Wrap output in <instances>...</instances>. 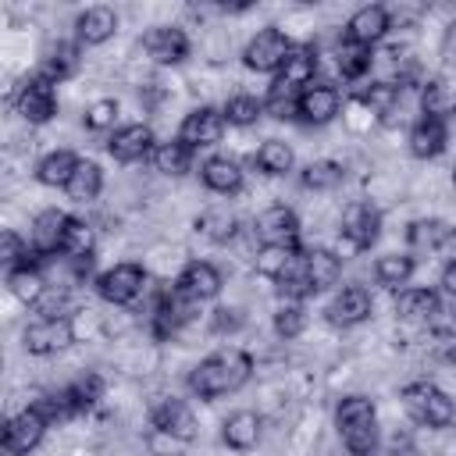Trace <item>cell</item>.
Instances as JSON below:
<instances>
[{
  "instance_id": "cell-1",
  "label": "cell",
  "mask_w": 456,
  "mask_h": 456,
  "mask_svg": "<svg viewBox=\"0 0 456 456\" xmlns=\"http://www.w3.org/2000/svg\"><path fill=\"white\" fill-rule=\"evenodd\" d=\"M249 374H253V356L246 349L228 346V349L210 353L189 370V392L200 399H217V395L239 392L249 381Z\"/></svg>"
},
{
  "instance_id": "cell-2",
  "label": "cell",
  "mask_w": 456,
  "mask_h": 456,
  "mask_svg": "<svg viewBox=\"0 0 456 456\" xmlns=\"http://www.w3.org/2000/svg\"><path fill=\"white\" fill-rule=\"evenodd\" d=\"M338 435L349 449V456H374L378 449V413L367 395H346L335 406Z\"/></svg>"
},
{
  "instance_id": "cell-3",
  "label": "cell",
  "mask_w": 456,
  "mask_h": 456,
  "mask_svg": "<svg viewBox=\"0 0 456 456\" xmlns=\"http://www.w3.org/2000/svg\"><path fill=\"white\" fill-rule=\"evenodd\" d=\"M406 413L424 428H449L456 420V403L435 381H410L399 392Z\"/></svg>"
},
{
  "instance_id": "cell-4",
  "label": "cell",
  "mask_w": 456,
  "mask_h": 456,
  "mask_svg": "<svg viewBox=\"0 0 456 456\" xmlns=\"http://www.w3.org/2000/svg\"><path fill=\"white\" fill-rule=\"evenodd\" d=\"M289 53H292V39H289L281 28L267 25V28H260V32L246 43V50H242V64H246L249 71H264V75H271V71H281V64H285Z\"/></svg>"
},
{
  "instance_id": "cell-5",
  "label": "cell",
  "mask_w": 456,
  "mask_h": 456,
  "mask_svg": "<svg viewBox=\"0 0 456 456\" xmlns=\"http://www.w3.org/2000/svg\"><path fill=\"white\" fill-rule=\"evenodd\" d=\"M21 342H25V353H32V356H53L75 342V324H71V317H36L25 328Z\"/></svg>"
},
{
  "instance_id": "cell-6",
  "label": "cell",
  "mask_w": 456,
  "mask_h": 456,
  "mask_svg": "<svg viewBox=\"0 0 456 456\" xmlns=\"http://www.w3.org/2000/svg\"><path fill=\"white\" fill-rule=\"evenodd\" d=\"M96 292L114 306H128L146 292V271L139 264H114L96 278Z\"/></svg>"
},
{
  "instance_id": "cell-7",
  "label": "cell",
  "mask_w": 456,
  "mask_h": 456,
  "mask_svg": "<svg viewBox=\"0 0 456 456\" xmlns=\"http://www.w3.org/2000/svg\"><path fill=\"white\" fill-rule=\"evenodd\" d=\"M57 82L43 78V75H32L28 82L18 86L14 93V110L28 121V125H46L53 114H57Z\"/></svg>"
},
{
  "instance_id": "cell-8",
  "label": "cell",
  "mask_w": 456,
  "mask_h": 456,
  "mask_svg": "<svg viewBox=\"0 0 456 456\" xmlns=\"http://www.w3.org/2000/svg\"><path fill=\"white\" fill-rule=\"evenodd\" d=\"M46 428H50V420H46L36 406L18 410V413L7 420V428H4V452H7V456H28V452L43 442Z\"/></svg>"
},
{
  "instance_id": "cell-9",
  "label": "cell",
  "mask_w": 456,
  "mask_h": 456,
  "mask_svg": "<svg viewBox=\"0 0 456 456\" xmlns=\"http://www.w3.org/2000/svg\"><path fill=\"white\" fill-rule=\"evenodd\" d=\"M338 232H342V239H346L353 249H370V246L378 242V235H381V210H378L374 203L356 200V203H349V207L342 210Z\"/></svg>"
},
{
  "instance_id": "cell-10",
  "label": "cell",
  "mask_w": 456,
  "mask_h": 456,
  "mask_svg": "<svg viewBox=\"0 0 456 456\" xmlns=\"http://www.w3.org/2000/svg\"><path fill=\"white\" fill-rule=\"evenodd\" d=\"M68 224H71V214L57 210V207H46L32 217V228H28V246L36 256H57L64 253V235H68Z\"/></svg>"
},
{
  "instance_id": "cell-11",
  "label": "cell",
  "mask_w": 456,
  "mask_h": 456,
  "mask_svg": "<svg viewBox=\"0 0 456 456\" xmlns=\"http://www.w3.org/2000/svg\"><path fill=\"white\" fill-rule=\"evenodd\" d=\"M224 110L217 107H196L185 114L182 128H178V139L189 146V150H207V146H217L221 135H224Z\"/></svg>"
},
{
  "instance_id": "cell-12",
  "label": "cell",
  "mask_w": 456,
  "mask_h": 456,
  "mask_svg": "<svg viewBox=\"0 0 456 456\" xmlns=\"http://www.w3.org/2000/svg\"><path fill=\"white\" fill-rule=\"evenodd\" d=\"M150 424H153V431H160V435H167L171 442H192L196 438V417H192V410L182 403V399H157L153 406H150Z\"/></svg>"
},
{
  "instance_id": "cell-13",
  "label": "cell",
  "mask_w": 456,
  "mask_h": 456,
  "mask_svg": "<svg viewBox=\"0 0 456 456\" xmlns=\"http://www.w3.org/2000/svg\"><path fill=\"white\" fill-rule=\"evenodd\" d=\"M153 150H157V139H153L150 125H139V121L114 128L110 139H107V153L121 164H139V160L153 157Z\"/></svg>"
},
{
  "instance_id": "cell-14",
  "label": "cell",
  "mask_w": 456,
  "mask_h": 456,
  "mask_svg": "<svg viewBox=\"0 0 456 456\" xmlns=\"http://www.w3.org/2000/svg\"><path fill=\"white\" fill-rule=\"evenodd\" d=\"M253 232H256L260 246H292L299 239V217L292 207L274 203V207L260 210V217L253 221Z\"/></svg>"
},
{
  "instance_id": "cell-15",
  "label": "cell",
  "mask_w": 456,
  "mask_h": 456,
  "mask_svg": "<svg viewBox=\"0 0 456 456\" xmlns=\"http://www.w3.org/2000/svg\"><path fill=\"white\" fill-rule=\"evenodd\" d=\"M392 28V18H388V7L381 4H367L360 11H353V18L346 21V43H356V46H374L388 36Z\"/></svg>"
},
{
  "instance_id": "cell-16",
  "label": "cell",
  "mask_w": 456,
  "mask_h": 456,
  "mask_svg": "<svg viewBox=\"0 0 456 456\" xmlns=\"http://www.w3.org/2000/svg\"><path fill=\"white\" fill-rule=\"evenodd\" d=\"M142 50L150 53L153 64H182L189 57V36L175 25H157L142 36Z\"/></svg>"
},
{
  "instance_id": "cell-17",
  "label": "cell",
  "mask_w": 456,
  "mask_h": 456,
  "mask_svg": "<svg viewBox=\"0 0 456 456\" xmlns=\"http://www.w3.org/2000/svg\"><path fill=\"white\" fill-rule=\"evenodd\" d=\"M420 114L424 118H452L456 114V71H442L435 78H424L420 86Z\"/></svg>"
},
{
  "instance_id": "cell-18",
  "label": "cell",
  "mask_w": 456,
  "mask_h": 456,
  "mask_svg": "<svg viewBox=\"0 0 456 456\" xmlns=\"http://www.w3.org/2000/svg\"><path fill=\"white\" fill-rule=\"evenodd\" d=\"M175 289H178L185 299H192V303L214 299V296L221 292V271H217L214 264H207V260H192V264H185V271L175 278Z\"/></svg>"
},
{
  "instance_id": "cell-19",
  "label": "cell",
  "mask_w": 456,
  "mask_h": 456,
  "mask_svg": "<svg viewBox=\"0 0 456 456\" xmlns=\"http://www.w3.org/2000/svg\"><path fill=\"white\" fill-rule=\"evenodd\" d=\"M338 103H342V96H338L335 86L314 82V86H306V89L299 93V118H303L306 125H328V121L338 114Z\"/></svg>"
},
{
  "instance_id": "cell-20",
  "label": "cell",
  "mask_w": 456,
  "mask_h": 456,
  "mask_svg": "<svg viewBox=\"0 0 456 456\" xmlns=\"http://www.w3.org/2000/svg\"><path fill=\"white\" fill-rule=\"evenodd\" d=\"M324 314H328V321L335 328H353V324H360V321L370 317V292L360 289V285H349V289L335 292V299L328 303Z\"/></svg>"
},
{
  "instance_id": "cell-21",
  "label": "cell",
  "mask_w": 456,
  "mask_h": 456,
  "mask_svg": "<svg viewBox=\"0 0 456 456\" xmlns=\"http://www.w3.org/2000/svg\"><path fill=\"white\" fill-rule=\"evenodd\" d=\"M114 32H118V14H114L110 7H103V4L86 7V11L75 18V43H78V46H100V43H107Z\"/></svg>"
},
{
  "instance_id": "cell-22",
  "label": "cell",
  "mask_w": 456,
  "mask_h": 456,
  "mask_svg": "<svg viewBox=\"0 0 456 456\" xmlns=\"http://www.w3.org/2000/svg\"><path fill=\"white\" fill-rule=\"evenodd\" d=\"M445 142H449V128H445V121H438V118H417L413 125H410V135H406V146H410V153L417 157V160H431V157H438L442 150H445Z\"/></svg>"
},
{
  "instance_id": "cell-23",
  "label": "cell",
  "mask_w": 456,
  "mask_h": 456,
  "mask_svg": "<svg viewBox=\"0 0 456 456\" xmlns=\"http://www.w3.org/2000/svg\"><path fill=\"white\" fill-rule=\"evenodd\" d=\"M395 314L410 324H424L442 314V299L435 289H403L395 299Z\"/></svg>"
},
{
  "instance_id": "cell-24",
  "label": "cell",
  "mask_w": 456,
  "mask_h": 456,
  "mask_svg": "<svg viewBox=\"0 0 456 456\" xmlns=\"http://www.w3.org/2000/svg\"><path fill=\"white\" fill-rule=\"evenodd\" d=\"M260 431H264V424H260V417H256L253 410H235V413L224 417V424H221V438H224V445L235 449V452L253 449V445L260 442Z\"/></svg>"
},
{
  "instance_id": "cell-25",
  "label": "cell",
  "mask_w": 456,
  "mask_h": 456,
  "mask_svg": "<svg viewBox=\"0 0 456 456\" xmlns=\"http://www.w3.org/2000/svg\"><path fill=\"white\" fill-rule=\"evenodd\" d=\"M200 178H203V185H207L210 192H217V196H235V192L242 189V167H239L232 157H210V160H203Z\"/></svg>"
},
{
  "instance_id": "cell-26",
  "label": "cell",
  "mask_w": 456,
  "mask_h": 456,
  "mask_svg": "<svg viewBox=\"0 0 456 456\" xmlns=\"http://www.w3.org/2000/svg\"><path fill=\"white\" fill-rule=\"evenodd\" d=\"M46 274H43V267L39 264H21V267H11L7 271V289H11V296L18 299V303H25V306H36L39 299H43V292H46Z\"/></svg>"
},
{
  "instance_id": "cell-27",
  "label": "cell",
  "mask_w": 456,
  "mask_h": 456,
  "mask_svg": "<svg viewBox=\"0 0 456 456\" xmlns=\"http://www.w3.org/2000/svg\"><path fill=\"white\" fill-rule=\"evenodd\" d=\"M303 260H306V278H310V289H314V292H324V289L338 285V278H342V260H338L331 249H306Z\"/></svg>"
},
{
  "instance_id": "cell-28",
  "label": "cell",
  "mask_w": 456,
  "mask_h": 456,
  "mask_svg": "<svg viewBox=\"0 0 456 456\" xmlns=\"http://www.w3.org/2000/svg\"><path fill=\"white\" fill-rule=\"evenodd\" d=\"M82 164V157H75L71 150H53V153H46L39 164H36V178H39V185H50V189H64L68 182H71V175H75V167Z\"/></svg>"
},
{
  "instance_id": "cell-29",
  "label": "cell",
  "mask_w": 456,
  "mask_h": 456,
  "mask_svg": "<svg viewBox=\"0 0 456 456\" xmlns=\"http://www.w3.org/2000/svg\"><path fill=\"white\" fill-rule=\"evenodd\" d=\"M314 75H317V50L314 46H292V53L285 57V64L278 71V78H285L299 89L314 86Z\"/></svg>"
},
{
  "instance_id": "cell-30",
  "label": "cell",
  "mask_w": 456,
  "mask_h": 456,
  "mask_svg": "<svg viewBox=\"0 0 456 456\" xmlns=\"http://www.w3.org/2000/svg\"><path fill=\"white\" fill-rule=\"evenodd\" d=\"M100 189H103V167H100L96 160H82V164L75 167L71 182L64 185L68 200H75V203H89V200H96Z\"/></svg>"
},
{
  "instance_id": "cell-31",
  "label": "cell",
  "mask_w": 456,
  "mask_h": 456,
  "mask_svg": "<svg viewBox=\"0 0 456 456\" xmlns=\"http://www.w3.org/2000/svg\"><path fill=\"white\" fill-rule=\"evenodd\" d=\"M196 232L210 242H228L235 239L239 232V217L228 210V207H207L200 217H196Z\"/></svg>"
},
{
  "instance_id": "cell-32",
  "label": "cell",
  "mask_w": 456,
  "mask_h": 456,
  "mask_svg": "<svg viewBox=\"0 0 456 456\" xmlns=\"http://www.w3.org/2000/svg\"><path fill=\"white\" fill-rule=\"evenodd\" d=\"M299 86H292V82H285V78H274L271 82V89H267V96H264V114H271V118H299Z\"/></svg>"
},
{
  "instance_id": "cell-33",
  "label": "cell",
  "mask_w": 456,
  "mask_h": 456,
  "mask_svg": "<svg viewBox=\"0 0 456 456\" xmlns=\"http://www.w3.org/2000/svg\"><path fill=\"white\" fill-rule=\"evenodd\" d=\"M192 153L196 150H189L182 139H167V142H157V150H153V167L160 171V175H171V178H178V175H185L189 171V164H192Z\"/></svg>"
},
{
  "instance_id": "cell-34",
  "label": "cell",
  "mask_w": 456,
  "mask_h": 456,
  "mask_svg": "<svg viewBox=\"0 0 456 456\" xmlns=\"http://www.w3.org/2000/svg\"><path fill=\"white\" fill-rule=\"evenodd\" d=\"M413 256L410 253H385V256H378V264H374V278L385 285V289H399V285H406L410 278H413Z\"/></svg>"
},
{
  "instance_id": "cell-35",
  "label": "cell",
  "mask_w": 456,
  "mask_h": 456,
  "mask_svg": "<svg viewBox=\"0 0 456 456\" xmlns=\"http://www.w3.org/2000/svg\"><path fill=\"white\" fill-rule=\"evenodd\" d=\"M253 164H256L264 175H285V171H292L296 157H292V146H289L285 139H267V142L253 153Z\"/></svg>"
},
{
  "instance_id": "cell-36",
  "label": "cell",
  "mask_w": 456,
  "mask_h": 456,
  "mask_svg": "<svg viewBox=\"0 0 456 456\" xmlns=\"http://www.w3.org/2000/svg\"><path fill=\"white\" fill-rule=\"evenodd\" d=\"M335 64H338V75H342V78L356 82V78H363V75L370 71V64H374V50L342 39V46H338V53H335Z\"/></svg>"
},
{
  "instance_id": "cell-37",
  "label": "cell",
  "mask_w": 456,
  "mask_h": 456,
  "mask_svg": "<svg viewBox=\"0 0 456 456\" xmlns=\"http://www.w3.org/2000/svg\"><path fill=\"white\" fill-rule=\"evenodd\" d=\"M399 96H403V86L399 82H370L367 89H360L356 93V100L370 110V114H392L395 110V103H399Z\"/></svg>"
},
{
  "instance_id": "cell-38",
  "label": "cell",
  "mask_w": 456,
  "mask_h": 456,
  "mask_svg": "<svg viewBox=\"0 0 456 456\" xmlns=\"http://www.w3.org/2000/svg\"><path fill=\"white\" fill-rule=\"evenodd\" d=\"M75 68H78V43H57V46H50L39 75L50 82H61V78L75 75Z\"/></svg>"
},
{
  "instance_id": "cell-39",
  "label": "cell",
  "mask_w": 456,
  "mask_h": 456,
  "mask_svg": "<svg viewBox=\"0 0 456 456\" xmlns=\"http://www.w3.org/2000/svg\"><path fill=\"white\" fill-rule=\"evenodd\" d=\"M299 253H303L299 242H292V246H260V253H256V274L278 281L281 271H285Z\"/></svg>"
},
{
  "instance_id": "cell-40",
  "label": "cell",
  "mask_w": 456,
  "mask_h": 456,
  "mask_svg": "<svg viewBox=\"0 0 456 456\" xmlns=\"http://www.w3.org/2000/svg\"><path fill=\"white\" fill-rule=\"evenodd\" d=\"M342 164L338 160H310L306 167H303V175H299V182L306 185V189H314V192H331L338 182H342Z\"/></svg>"
},
{
  "instance_id": "cell-41",
  "label": "cell",
  "mask_w": 456,
  "mask_h": 456,
  "mask_svg": "<svg viewBox=\"0 0 456 456\" xmlns=\"http://www.w3.org/2000/svg\"><path fill=\"white\" fill-rule=\"evenodd\" d=\"M303 253H306V249H303ZM303 253H299V256L281 271V278L274 281V285H278V296H285L289 303H299L303 296L314 292V289H310V278H306V260H303Z\"/></svg>"
},
{
  "instance_id": "cell-42",
  "label": "cell",
  "mask_w": 456,
  "mask_h": 456,
  "mask_svg": "<svg viewBox=\"0 0 456 456\" xmlns=\"http://www.w3.org/2000/svg\"><path fill=\"white\" fill-rule=\"evenodd\" d=\"M221 110H224V121H228V125L246 128V125H256V121L264 118V100H256V96H249V93H239V96H232Z\"/></svg>"
},
{
  "instance_id": "cell-43",
  "label": "cell",
  "mask_w": 456,
  "mask_h": 456,
  "mask_svg": "<svg viewBox=\"0 0 456 456\" xmlns=\"http://www.w3.org/2000/svg\"><path fill=\"white\" fill-rule=\"evenodd\" d=\"M50 424L53 420H68V417H75V413H82V406L75 403V395H71V388L64 385V388H57V392H46V395H39V403H32Z\"/></svg>"
},
{
  "instance_id": "cell-44",
  "label": "cell",
  "mask_w": 456,
  "mask_h": 456,
  "mask_svg": "<svg viewBox=\"0 0 456 456\" xmlns=\"http://www.w3.org/2000/svg\"><path fill=\"white\" fill-rule=\"evenodd\" d=\"M445 232H449V228H445L442 221H435V217H420V221H413V224L406 228V242H410V249H417V253H428V249L435 253Z\"/></svg>"
},
{
  "instance_id": "cell-45",
  "label": "cell",
  "mask_w": 456,
  "mask_h": 456,
  "mask_svg": "<svg viewBox=\"0 0 456 456\" xmlns=\"http://www.w3.org/2000/svg\"><path fill=\"white\" fill-rule=\"evenodd\" d=\"M0 260H4L7 271H11V267H21V264H36V253H32V246H28L18 232L7 228V232L0 235Z\"/></svg>"
},
{
  "instance_id": "cell-46",
  "label": "cell",
  "mask_w": 456,
  "mask_h": 456,
  "mask_svg": "<svg viewBox=\"0 0 456 456\" xmlns=\"http://www.w3.org/2000/svg\"><path fill=\"white\" fill-rule=\"evenodd\" d=\"M82 121H86L89 132L114 128V121H118V100H96V103H89L86 114H82Z\"/></svg>"
},
{
  "instance_id": "cell-47",
  "label": "cell",
  "mask_w": 456,
  "mask_h": 456,
  "mask_svg": "<svg viewBox=\"0 0 456 456\" xmlns=\"http://www.w3.org/2000/svg\"><path fill=\"white\" fill-rule=\"evenodd\" d=\"M64 253L68 256H89L93 253V228L82 217H71L68 235H64Z\"/></svg>"
},
{
  "instance_id": "cell-48",
  "label": "cell",
  "mask_w": 456,
  "mask_h": 456,
  "mask_svg": "<svg viewBox=\"0 0 456 456\" xmlns=\"http://www.w3.org/2000/svg\"><path fill=\"white\" fill-rule=\"evenodd\" d=\"M303 328H306V310H303L299 303L278 306V314H274V331H278L281 338H296Z\"/></svg>"
},
{
  "instance_id": "cell-49",
  "label": "cell",
  "mask_w": 456,
  "mask_h": 456,
  "mask_svg": "<svg viewBox=\"0 0 456 456\" xmlns=\"http://www.w3.org/2000/svg\"><path fill=\"white\" fill-rule=\"evenodd\" d=\"M68 388H71L75 403H78L82 410H89V406L103 395V378H100V374H93V370H86V374H82V378H75Z\"/></svg>"
},
{
  "instance_id": "cell-50",
  "label": "cell",
  "mask_w": 456,
  "mask_h": 456,
  "mask_svg": "<svg viewBox=\"0 0 456 456\" xmlns=\"http://www.w3.org/2000/svg\"><path fill=\"white\" fill-rule=\"evenodd\" d=\"M239 324H242L239 310H232V306H217L214 310V331H235Z\"/></svg>"
},
{
  "instance_id": "cell-51",
  "label": "cell",
  "mask_w": 456,
  "mask_h": 456,
  "mask_svg": "<svg viewBox=\"0 0 456 456\" xmlns=\"http://www.w3.org/2000/svg\"><path fill=\"white\" fill-rule=\"evenodd\" d=\"M442 64H445V71H456V21L442 36Z\"/></svg>"
},
{
  "instance_id": "cell-52",
  "label": "cell",
  "mask_w": 456,
  "mask_h": 456,
  "mask_svg": "<svg viewBox=\"0 0 456 456\" xmlns=\"http://www.w3.org/2000/svg\"><path fill=\"white\" fill-rule=\"evenodd\" d=\"M438 256H442V264L449 267V264H456V228H449L445 235H442V242H438V249H435Z\"/></svg>"
},
{
  "instance_id": "cell-53",
  "label": "cell",
  "mask_w": 456,
  "mask_h": 456,
  "mask_svg": "<svg viewBox=\"0 0 456 456\" xmlns=\"http://www.w3.org/2000/svg\"><path fill=\"white\" fill-rule=\"evenodd\" d=\"M442 289H445L449 296H456V264H449V267L442 271Z\"/></svg>"
},
{
  "instance_id": "cell-54",
  "label": "cell",
  "mask_w": 456,
  "mask_h": 456,
  "mask_svg": "<svg viewBox=\"0 0 456 456\" xmlns=\"http://www.w3.org/2000/svg\"><path fill=\"white\" fill-rule=\"evenodd\" d=\"M452 182H456V178H452Z\"/></svg>"
}]
</instances>
